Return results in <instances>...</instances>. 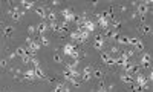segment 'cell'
<instances>
[{"label":"cell","mask_w":153,"mask_h":92,"mask_svg":"<svg viewBox=\"0 0 153 92\" xmlns=\"http://www.w3.org/2000/svg\"><path fill=\"white\" fill-rule=\"evenodd\" d=\"M60 15L64 19V21H68V23H70V21H75L76 20V17L78 15H75V12L70 8H64V9H61L60 11Z\"/></svg>","instance_id":"cell-1"},{"label":"cell","mask_w":153,"mask_h":92,"mask_svg":"<svg viewBox=\"0 0 153 92\" xmlns=\"http://www.w3.org/2000/svg\"><path fill=\"white\" fill-rule=\"evenodd\" d=\"M95 19H96V21H98V25L101 26L103 29H109V26H110V20L107 19V15H106V12H101V14H96L95 15Z\"/></svg>","instance_id":"cell-2"},{"label":"cell","mask_w":153,"mask_h":92,"mask_svg":"<svg viewBox=\"0 0 153 92\" xmlns=\"http://www.w3.org/2000/svg\"><path fill=\"white\" fill-rule=\"evenodd\" d=\"M26 43H28V51L35 55V54L38 52V49H40V45H41V43L37 42V40H32L31 37H28V39H26Z\"/></svg>","instance_id":"cell-3"},{"label":"cell","mask_w":153,"mask_h":92,"mask_svg":"<svg viewBox=\"0 0 153 92\" xmlns=\"http://www.w3.org/2000/svg\"><path fill=\"white\" fill-rule=\"evenodd\" d=\"M101 60L104 64H107V66H116V60H115V57L112 55V54L109 52H103L101 54Z\"/></svg>","instance_id":"cell-4"},{"label":"cell","mask_w":153,"mask_h":92,"mask_svg":"<svg viewBox=\"0 0 153 92\" xmlns=\"http://www.w3.org/2000/svg\"><path fill=\"white\" fill-rule=\"evenodd\" d=\"M63 52H64V55L72 57L76 52V45H74V43H66V45L63 46Z\"/></svg>","instance_id":"cell-5"},{"label":"cell","mask_w":153,"mask_h":92,"mask_svg":"<svg viewBox=\"0 0 153 92\" xmlns=\"http://www.w3.org/2000/svg\"><path fill=\"white\" fill-rule=\"evenodd\" d=\"M94 71H95V69L92 68L90 64H89V66H84L83 68V82H89V80L94 77Z\"/></svg>","instance_id":"cell-6"},{"label":"cell","mask_w":153,"mask_h":92,"mask_svg":"<svg viewBox=\"0 0 153 92\" xmlns=\"http://www.w3.org/2000/svg\"><path fill=\"white\" fill-rule=\"evenodd\" d=\"M81 28H84L86 31L92 32V31H95L96 23H95V21H92V20H89V19H86V20L83 21V25H81Z\"/></svg>","instance_id":"cell-7"},{"label":"cell","mask_w":153,"mask_h":92,"mask_svg":"<svg viewBox=\"0 0 153 92\" xmlns=\"http://www.w3.org/2000/svg\"><path fill=\"white\" fill-rule=\"evenodd\" d=\"M23 78L26 80V82H34V80H37V75H35L34 68L28 69V71H25V72H23Z\"/></svg>","instance_id":"cell-8"},{"label":"cell","mask_w":153,"mask_h":92,"mask_svg":"<svg viewBox=\"0 0 153 92\" xmlns=\"http://www.w3.org/2000/svg\"><path fill=\"white\" fill-rule=\"evenodd\" d=\"M94 48H95V49H103V48H104V40H103V35L95 34V39H94Z\"/></svg>","instance_id":"cell-9"},{"label":"cell","mask_w":153,"mask_h":92,"mask_svg":"<svg viewBox=\"0 0 153 92\" xmlns=\"http://www.w3.org/2000/svg\"><path fill=\"white\" fill-rule=\"evenodd\" d=\"M135 83H136V84H139V86H143L144 89H147V77H145V75L138 74V75L135 77Z\"/></svg>","instance_id":"cell-10"},{"label":"cell","mask_w":153,"mask_h":92,"mask_svg":"<svg viewBox=\"0 0 153 92\" xmlns=\"http://www.w3.org/2000/svg\"><path fill=\"white\" fill-rule=\"evenodd\" d=\"M136 12H138L141 17H144V15L149 12V6L143 2V3H138V6H136Z\"/></svg>","instance_id":"cell-11"},{"label":"cell","mask_w":153,"mask_h":92,"mask_svg":"<svg viewBox=\"0 0 153 92\" xmlns=\"http://www.w3.org/2000/svg\"><path fill=\"white\" fill-rule=\"evenodd\" d=\"M35 28H37V32H38V34H40V35H45V32L48 31L49 25L46 23V21H40V23H38V25L35 26Z\"/></svg>","instance_id":"cell-12"},{"label":"cell","mask_w":153,"mask_h":92,"mask_svg":"<svg viewBox=\"0 0 153 92\" xmlns=\"http://www.w3.org/2000/svg\"><path fill=\"white\" fill-rule=\"evenodd\" d=\"M130 45H132L135 49H138V51H144V43L141 42L139 39H132L130 40Z\"/></svg>","instance_id":"cell-13"},{"label":"cell","mask_w":153,"mask_h":92,"mask_svg":"<svg viewBox=\"0 0 153 92\" xmlns=\"http://www.w3.org/2000/svg\"><path fill=\"white\" fill-rule=\"evenodd\" d=\"M121 82L132 86V84H135V77H133V75H130V74H124V75H121Z\"/></svg>","instance_id":"cell-14"},{"label":"cell","mask_w":153,"mask_h":92,"mask_svg":"<svg viewBox=\"0 0 153 92\" xmlns=\"http://www.w3.org/2000/svg\"><path fill=\"white\" fill-rule=\"evenodd\" d=\"M150 62H152V55H150V54H144L143 58H141V66H143L144 69H145V68H149Z\"/></svg>","instance_id":"cell-15"},{"label":"cell","mask_w":153,"mask_h":92,"mask_svg":"<svg viewBox=\"0 0 153 92\" xmlns=\"http://www.w3.org/2000/svg\"><path fill=\"white\" fill-rule=\"evenodd\" d=\"M34 12L38 15V17H40V19H46V9L45 8H43V6H37V8H34Z\"/></svg>","instance_id":"cell-16"},{"label":"cell","mask_w":153,"mask_h":92,"mask_svg":"<svg viewBox=\"0 0 153 92\" xmlns=\"http://www.w3.org/2000/svg\"><path fill=\"white\" fill-rule=\"evenodd\" d=\"M15 54H17L19 57L23 58V57H26V55L29 54V51H28V48H21V46H19L17 49H15Z\"/></svg>","instance_id":"cell-17"},{"label":"cell","mask_w":153,"mask_h":92,"mask_svg":"<svg viewBox=\"0 0 153 92\" xmlns=\"http://www.w3.org/2000/svg\"><path fill=\"white\" fill-rule=\"evenodd\" d=\"M63 77L68 80V82H70V80L74 78V74H72V71L68 68V66H64V69H63Z\"/></svg>","instance_id":"cell-18"},{"label":"cell","mask_w":153,"mask_h":92,"mask_svg":"<svg viewBox=\"0 0 153 92\" xmlns=\"http://www.w3.org/2000/svg\"><path fill=\"white\" fill-rule=\"evenodd\" d=\"M34 71H35V75H37V80H45V78H46V74L43 72L41 66H38V68H34Z\"/></svg>","instance_id":"cell-19"},{"label":"cell","mask_w":153,"mask_h":92,"mask_svg":"<svg viewBox=\"0 0 153 92\" xmlns=\"http://www.w3.org/2000/svg\"><path fill=\"white\" fill-rule=\"evenodd\" d=\"M138 29H139V34H144V35L150 34V31H152V28H150L149 25H141Z\"/></svg>","instance_id":"cell-20"},{"label":"cell","mask_w":153,"mask_h":92,"mask_svg":"<svg viewBox=\"0 0 153 92\" xmlns=\"http://www.w3.org/2000/svg\"><path fill=\"white\" fill-rule=\"evenodd\" d=\"M46 20L49 21V23H54V21H57V14L55 12H48V15H46Z\"/></svg>","instance_id":"cell-21"},{"label":"cell","mask_w":153,"mask_h":92,"mask_svg":"<svg viewBox=\"0 0 153 92\" xmlns=\"http://www.w3.org/2000/svg\"><path fill=\"white\" fill-rule=\"evenodd\" d=\"M103 77H104V72H103L101 69H95L94 71V78L95 80H101Z\"/></svg>","instance_id":"cell-22"},{"label":"cell","mask_w":153,"mask_h":92,"mask_svg":"<svg viewBox=\"0 0 153 92\" xmlns=\"http://www.w3.org/2000/svg\"><path fill=\"white\" fill-rule=\"evenodd\" d=\"M20 5H21V6H23L25 9H31V8H34V3H32V2H26V0H21Z\"/></svg>","instance_id":"cell-23"},{"label":"cell","mask_w":153,"mask_h":92,"mask_svg":"<svg viewBox=\"0 0 153 92\" xmlns=\"http://www.w3.org/2000/svg\"><path fill=\"white\" fill-rule=\"evenodd\" d=\"M130 40L132 39H129V37H125V35H121L118 43H121V45H130Z\"/></svg>","instance_id":"cell-24"},{"label":"cell","mask_w":153,"mask_h":92,"mask_svg":"<svg viewBox=\"0 0 153 92\" xmlns=\"http://www.w3.org/2000/svg\"><path fill=\"white\" fill-rule=\"evenodd\" d=\"M110 25H112V28H113V31H116L119 26H121V21H118L116 19H113V20H110Z\"/></svg>","instance_id":"cell-25"},{"label":"cell","mask_w":153,"mask_h":92,"mask_svg":"<svg viewBox=\"0 0 153 92\" xmlns=\"http://www.w3.org/2000/svg\"><path fill=\"white\" fill-rule=\"evenodd\" d=\"M70 84H72L74 86V88H80V86H81V83H83V82H80V80L78 78H72V80H70V82H69Z\"/></svg>","instance_id":"cell-26"},{"label":"cell","mask_w":153,"mask_h":92,"mask_svg":"<svg viewBox=\"0 0 153 92\" xmlns=\"http://www.w3.org/2000/svg\"><path fill=\"white\" fill-rule=\"evenodd\" d=\"M40 43L43 46H49V39L46 35H40Z\"/></svg>","instance_id":"cell-27"},{"label":"cell","mask_w":153,"mask_h":92,"mask_svg":"<svg viewBox=\"0 0 153 92\" xmlns=\"http://www.w3.org/2000/svg\"><path fill=\"white\" fill-rule=\"evenodd\" d=\"M12 31H14V28H12V26H6V28L3 29V34L6 35V37H9L11 34H12Z\"/></svg>","instance_id":"cell-28"},{"label":"cell","mask_w":153,"mask_h":92,"mask_svg":"<svg viewBox=\"0 0 153 92\" xmlns=\"http://www.w3.org/2000/svg\"><path fill=\"white\" fill-rule=\"evenodd\" d=\"M143 91V86H139V84H132V92H141Z\"/></svg>","instance_id":"cell-29"},{"label":"cell","mask_w":153,"mask_h":92,"mask_svg":"<svg viewBox=\"0 0 153 92\" xmlns=\"http://www.w3.org/2000/svg\"><path fill=\"white\" fill-rule=\"evenodd\" d=\"M28 32H29V34H35L37 28H35V26H28Z\"/></svg>","instance_id":"cell-30"},{"label":"cell","mask_w":153,"mask_h":92,"mask_svg":"<svg viewBox=\"0 0 153 92\" xmlns=\"http://www.w3.org/2000/svg\"><path fill=\"white\" fill-rule=\"evenodd\" d=\"M54 62H55V63H61V57H60L58 54H54Z\"/></svg>","instance_id":"cell-31"},{"label":"cell","mask_w":153,"mask_h":92,"mask_svg":"<svg viewBox=\"0 0 153 92\" xmlns=\"http://www.w3.org/2000/svg\"><path fill=\"white\" fill-rule=\"evenodd\" d=\"M110 54H119L118 46H112V48H110Z\"/></svg>","instance_id":"cell-32"},{"label":"cell","mask_w":153,"mask_h":92,"mask_svg":"<svg viewBox=\"0 0 153 92\" xmlns=\"http://www.w3.org/2000/svg\"><path fill=\"white\" fill-rule=\"evenodd\" d=\"M15 55H17V54H15V52H12V54H9V60H12V58H15Z\"/></svg>","instance_id":"cell-33"},{"label":"cell","mask_w":153,"mask_h":92,"mask_svg":"<svg viewBox=\"0 0 153 92\" xmlns=\"http://www.w3.org/2000/svg\"><path fill=\"white\" fill-rule=\"evenodd\" d=\"M96 92H107V89L106 88H101V89H98Z\"/></svg>","instance_id":"cell-34"},{"label":"cell","mask_w":153,"mask_h":92,"mask_svg":"<svg viewBox=\"0 0 153 92\" xmlns=\"http://www.w3.org/2000/svg\"><path fill=\"white\" fill-rule=\"evenodd\" d=\"M2 68H6V60H2Z\"/></svg>","instance_id":"cell-35"},{"label":"cell","mask_w":153,"mask_h":92,"mask_svg":"<svg viewBox=\"0 0 153 92\" xmlns=\"http://www.w3.org/2000/svg\"><path fill=\"white\" fill-rule=\"evenodd\" d=\"M150 80H152V82H153V71H152V74H150Z\"/></svg>","instance_id":"cell-36"},{"label":"cell","mask_w":153,"mask_h":92,"mask_svg":"<svg viewBox=\"0 0 153 92\" xmlns=\"http://www.w3.org/2000/svg\"><path fill=\"white\" fill-rule=\"evenodd\" d=\"M152 31H153V29H152Z\"/></svg>","instance_id":"cell-37"}]
</instances>
